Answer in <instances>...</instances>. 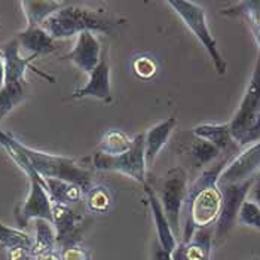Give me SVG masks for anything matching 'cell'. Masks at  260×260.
I'll use <instances>...</instances> for the list:
<instances>
[{"label": "cell", "mask_w": 260, "mask_h": 260, "mask_svg": "<svg viewBox=\"0 0 260 260\" xmlns=\"http://www.w3.org/2000/svg\"><path fill=\"white\" fill-rule=\"evenodd\" d=\"M229 160L231 156L226 155L220 162L207 168L187 189V197L183 207V242L190 240L197 229L216 224L223 202L221 190L217 183L223 168L229 164Z\"/></svg>", "instance_id": "6da1fadb"}, {"label": "cell", "mask_w": 260, "mask_h": 260, "mask_svg": "<svg viewBox=\"0 0 260 260\" xmlns=\"http://www.w3.org/2000/svg\"><path fill=\"white\" fill-rule=\"evenodd\" d=\"M118 22L103 11L67 3L42 24V28L54 40L69 39L82 33H109Z\"/></svg>", "instance_id": "7a4b0ae2"}, {"label": "cell", "mask_w": 260, "mask_h": 260, "mask_svg": "<svg viewBox=\"0 0 260 260\" xmlns=\"http://www.w3.org/2000/svg\"><path fill=\"white\" fill-rule=\"evenodd\" d=\"M17 149L28 160L30 167L39 174L42 179H60L79 186L82 192H88L92 187L91 173L85 168H82L79 164L72 158L52 155L46 152H40L36 149H31L21 141L14 139Z\"/></svg>", "instance_id": "3957f363"}, {"label": "cell", "mask_w": 260, "mask_h": 260, "mask_svg": "<svg viewBox=\"0 0 260 260\" xmlns=\"http://www.w3.org/2000/svg\"><path fill=\"white\" fill-rule=\"evenodd\" d=\"M168 6L174 9V12L181 18L184 25L192 31V35L200 40V43L208 52L210 58L213 61L216 70L219 75H224L228 64L221 57L217 42L210 31L205 11L195 2H186V0H171L168 2Z\"/></svg>", "instance_id": "277c9868"}, {"label": "cell", "mask_w": 260, "mask_h": 260, "mask_svg": "<svg viewBox=\"0 0 260 260\" xmlns=\"http://www.w3.org/2000/svg\"><path fill=\"white\" fill-rule=\"evenodd\" d=\"M260 116V52L253 75L245 88L238 110L231 119V133L238 146H245V140Z\"/></svg>", "instance_id": "5b68a950"}, {"label": "cell", "mask_w": 260, "mask_h": 260, "mask_svg": "<svg viewBox=\"0 0 260 260\" xmlns=\"http://www.w3.org/2000/svg\"><path fill=\"white\" fill-rule=\"evenodd\" d=\"M187 174L181 167L171 168L160 184L158 198L176 238L180 237L181 211L187 197Z\"/></svg>", "instance_id": "8992f818"}, {"label": "cell", "mask_w": 260, "mask_h": 260, "mask_svg": "<svg viewBox=\"0 0 260 260\" xmlns=\"http://www.w3.org/2000/svg\"><path fill=\"white\" fill-rule=\"evenodd\" d=\"M92 165L100 171H116L129 176L131 179L147 184L146 180V158H144V134L134 137V146L123 155L107 156L104 153H94Z\"/></svg>", "instance_id": "52a82bcc"}, {"label": "cell", "mask_w": 260, "mask_h": 260, "mask_svg": "<svg viewBox=\"0 0 260 260\" xmlns=\"http://www.w3.org/2000/svg\"><path fill=\"white\" fill-rule=\"evenodd\" d=\"M254 179L244 181V183H238V184L219 186L221 190L223 202H221L220 216L216 221V237L217 238H224L231 232L234 224L237 223L241 207L247 201L248 192L253 186Z\"/></svg>", "instance_id": "ba28073f"}, {"label": "cell", "mask_w": 260, "mask_h": 260, "mask_svg": "<svg viewBox=\"0 0 260 260\" xmlns=\"http://www.w3.org/2000/svg\"><path fill=\"white\" fill-rule=\"evenodd\" d=\"M17 221L20 226H25L30 220L52 221V200L45 187L43 179H30V190L25 201L17 207Z\"/></svg>", "instance_id": "9c48e42d"}, {"label": "cell", "mask_w": 260, "mask_h": 260, "mask_svg": "<svg viewBox=\"0 0 260 260\" xmlns=\"http://www.w3.org/2000/svg\"><path fill=\"white\" fill-rule=\"evenodd\" d=\"M260 170V141L250 144L240 155L229 160V164L223 168L219 186L238 184L251 180L256 177V173Z\"/></svg>", "instance_id": "30bf717a"}, {"label": "cell", "mask_w": 260, "mask_h": 260, "mask_svg": "<svg viewBox=\"0 0 260 260\" xmlns=\"http://www.w3.org/2000/svg\"><path fill=\"white\" fill-rule=\"evenodd\" d=\"M20 43L17 38L9 40L8 43H5L0 49L3 61H5V85H12V83H21L25 82V70L30 69L33 72H36L42 78L48 79L49 82H55V79L43 72L38 70L35 66H31V62L36 60V57L28 55V57H21L20 54Z\"/></svg>", "instance_id": "8fae6325"}, {"label": "cell", "mask_w": 260, "mask_h": 260, "mask_svg": "<svg viewBox=\"0 0 260 260\" xmlns=\"http://www.w3.org/2000/svg\"><path fill=\"white\" fill-rule=\"evenodd\" d=\"M52 223L57 231V244L62 248L79 245L82 229H83V217L75 213L70 207L60 205L52 202Z\"/></svg>", "instance_id": "7c38bea8"}, {"label": "cell", "mask_w": 260, "mask_h": 260, "mask_svg": "<svg viewBox=\"0 0 260 260\" xmlns=\"http://www.w3.org/2000/svg\"><path fill=\"white\" fill-rule=\"evenodd\" d=\"M103 54V46L94 33H82L76 38V43L72 51L64 54L61 60L72 61L80 72L91 75V72L99 66Z\"/></svg>", "instance_id": "4fadbf2b"}, {"label": "cell", "mask_w": 260, "mask_h": 260, "mask_svg": "<svg viewBox=\"0 0 260 260\" xmlns=\"http://www.w3.org/2000/svg\"><path fill=\"white\" fill-rule=\"evenodd\" d=\"M73 99H99V100L110 103L112 101V91H110V66L107 61V49L103 48L100 62L91 72L88 82L73 92Z\"/></svg>", "instance_id": "5bb4252c"}, {"label": "cell", "mask_w": 260, "mask_h": 260, "mask_svg": "<svg viewBox=\"0 0 260 260\" xmlns=\"http://www.w3.org/2000/svg\"><path fill=\"white\" fill-rule=\"evenodd\" d=\"M144 192H146V197H147V202H149V207H150V213H152V217H153L155 228H156L158 244L165 251L173 253L179 245V240L176 238V235H174V232H173V229L170 226V221H168L165 213H164V208L160 205L159 198H158L156 192L149 184H144Z\"/></svg>", "instance_id": "9a60e30c"}, {"label": "cell", "mask_w": 260, "mask_h": 260, "mask_svg": "<svg viewBox=\"0 0 260 260\" xmlns=\"http://www.w3.org/2000/svg\"><path fill=\"white\" fill-rule=\"evenodd\" d=\"M211 229H197L190 240L179 242L171 257L173 260H211Z\"/></svg>", "instance_id": "2e32d148"}, {"label": "cell", "mask_w": 260, "mask_h": 260, "mask_svg": "<svg viewBox=\"0 0 260 260\" xmlns=\"http://www.w3.org/2000/svg\"><path fill=\"white\" fill-rule=\"evenodd\" d=\"M176 125H177V118L171 116L153 125L150 129H147V133L144 134V158L147 167L153 165L160 150L167 146L173 131L176 129Z\"/></svg>", "instance_id": "e0dca14e"}, {"label": "cell", "mask_w": 260, "mask_h": 260, "mask_svg": "<svg viewBox=\"0 0 260 260\" xmlns=\"http://www.w3.org/2000/svg\"><path fill=\"white\" fill-rule=\"evenodd\" d=\"M17 40L22 49L36 58L49 55L57 49V40L52 39L39 25H27L25 30L18 33Z\"/></svg>", "instance_id": "ac0fdd59"}, {"label": "cell", "mask_w": 260, "mask_h": 260, "mask_svg": "<svg viewBox=\"0 0 260 260\" xmlns=\"http://www.w3.org/2000/svg\"><path fill=\"white\" fill-rule=\"evenodd\" d=\"M193 136L197 139L208 141L216 146L221 153L231 152L235 147V140L231 133V125L228 123H201L193 128Z\"/></svg>", "instance_id": "d6986e66"}, {"label": "cell", "mask_w": 260, "mask_h": 260, "mask_svg": "<svg viewBox=\"0 0 260 260\" xmlns=\"http://www.w3.org/2000/svg\"><path fill=\"white\" fill-rule=\"evenodd\" d=\"M21 8L22 12L25 15L27 25H39L48 20L51 15H54L57 11H60L62 6H66V2H54V0H48V2H21Z\"/></svg>", "instance_id": "ffe728a7"}, {"label": "cell", "mask_w": 260, "mask_h": 260, "mask_svg": "<svg viewBox=\"0 0 260 260\" xmlns=\"http://www.w3.org/2000/svg\"><path fill=\"white\" fill-rule=\"evenodd\" d=\"M43 183L54 204L70 207L72 204L78 202L82 197V189L70 181L60 179H43Z\"/></svg>", "instance_id": "44dd1931"}, {"label": "cell", "mask_w": 260, "mask_h": 260, "mask_svg": "<svg viewBox=\"0 0 260 260\" xmlns=\"http://www.w3.org/2000/svg\"><path fill=\"white\" fill-rule=\"evenodd\" d=\"M134 146V139L119 129H112L104 134L99 144V152L107 156H119Z\"/></svg>", "instance_id": "7402d4cb"}, {"label": "cell", "mask_w": 260, "mask_h": 260, "mask_svg": "<svg viewBox=\"0 0 260 260\" xmlns=\"http://www.w3.org/2000/svg\"><path fill=\"white\" fill-rule=\"evenodd\" d=\"M35 257H38L39 254H43L46 251H52L55 248L57 244V231L52 221L38 219L35 220Z\"/></svg>", "instance_id": "603a6c76"}, {"label": "cell", "mask_w": 260, "mask_h": 260, "mask_svg": "<svg viewBox=\"0 0 260 260\" xmlns=\"http://www.w3.org/2000/svg\"><path fill=\"white\" fill-rule=\"evenodd\" d=\"M223 14L231 17H244L260 49V2H241L235 8L224 9Z\"/></svg>", "instance_id": "cb8c5ba5"}, {"label": "cell", "mask_w": 260, "mask_h": 260, "mask_svg": "<svg viewBox=\"0 0 260 260\" xmlns=\"http://www.w3.org/2000/svg\"><path fill=\"white\" fill-rule=\"evenodd\" d=\"M0 245L6 250L12 248H27L31 250L35 248V238L28 235L27 232L9 228L3 223H0Z\"/></svg>", "instance_id": "d4e9b609"}, {"label": "cell", "mask_w": 260, "mask_h": 260, "mask_svg": "<svg viewBox=\"0 0 260 260\" xmlns=\"http://www.w3.org/2000/svg\"><path fill=\"white\" fill-rule=\"evenodd\" d=\"M24 99H25L24 82L5 85L0 89V120L3 119L9 112H12L14 107L18 106Z\"/></svg>", "instance_id": "484cf974"}, {"label": "cell", "mask_w": 260, "mask_h": 260, "mask_svg": "<svg viewBox=\"0 0 260 260\" xmlns=\"http://www.w3.org/2000/svg\"><path fill=\"white\" fill-rule=\"evenodd\" d=\"M110 205H112V197L107 187L97 184L86 192V207L89 208V211L101 214L106 213L110 208Z\"/></svg>", "instance_id": "4316f807"}, {"label": "cell", "mask_w": 260, "mask_h": 260, "mask_svg": "<svg viewBox=\"0 0 260 260\" xmlns=\"http://www.w3.org/2000/svg\"><path fill=\"white\" fill-rule=\"evenodd\" d=\"M190 152H192V156H193L195 162L200 167L211 164L216 158H219V155L221 153L216 146H213L208 141L201 140V139H197V140L192 143Z\"/></svg>", "instance_id": "83f0119b"}, {"label": "cell", "mask_w": 260, "mask_h": 260, "mask_svg": "<svg viewBox=\"0 0 260 260\" xmlns=\"http://www.w3.org/2000/svg\"><path fill=\"white\" fill-rule=\"evenodd\" d=\"M238 221L248 226V228L260 231V208L254 202L247 200L241 207Z\"/></svg>", "instance_id": "f1b7e54d"}, {"label": "cell", "mask_w": 260, "mask_h": 260, "mask_svg": "<svg viewBox=\"0 0 260 260\" xmlns=\"http://www.w3.org/2000/svg\"><path fill=\"white\" fill-rule=\"evenodd\" d=\"M133 69L134 73L140 78V79L149 80L152 79L156 73V64L155 61L149 57H139L133 62Z\"/></svg>", "instance_id": "f546056e"}, {"label": "cell", "mask_w": 260, "mask_h": 260, "mask_svg": "<svg viewBox=\"0 0 260 260\" xmlns=\"http://www.w3.org/2000/svg\"><path fill=\"white\" fill-rule=\"evenodd\" d=\"M60 256L61 260H89V253L80 245L62 248Z\"/></svg>", "instance_id": "4dcf8cb0"}, {"label": "cell", "mask_w": 260, "mask_h": 260, "mask_svg": "<svg viewBox=\"0 0 260 260\" xmlns=\"http://www.w3.org/2000/svg\"><path fill=\"white\" fill-rule=\"evenodd\" d=\"M35 253L27 248H12L8 250V259L9 260H33Z\"/></svg>", "instance_id": "1f68e13d"}, {"label": "cell", "mask_w": 260, "mask_h": 260, "mask_svg": "<svg viewBox=\"0 0 260 260\" xmlns=\"http://www.w3.org/2000/svg\"><path fill=\"white\" fill-rule=\"evenodd\" d=\"M247 200L254 202L260 208V176H256V179L253 181V186H251V189L248 192Z\"/></svg>", "instance_id": "d6a6232c"}, {"label": "cell", "mask_w": 260, "mask_h": 260, "mask_svg": "<svg viewBox=\"0 0 260 260\" xmlns=\"http://www.w3.org/2000/svg\"><path fill=\"white\" fill-rule=\"evenodd\" d=\"M152 260H173V257H171V253L165 251L159 244H156L155 248H153Z\"/></svg>", "instance_id": "836d02e7"}, {"label": "cell", "mask_w": 260, "mask_h": 260, "mask_svg": "<svg viewBox=\"0 0 260 260\" xmlns=\"http://www.w3.org/2000/svg\"><path fill=\"white\" fill-rule=\"evenodd\" d=\"M38 260H61V256L55 251V250H52V251H46V253H43V254H39Z\"/></svg>", "instance_id": "e575fe53"}, {"label": "cell", "mask_w": 260, "mask_h": 260, "mask_svg": "<svg viewBox=\"0 0 260 260\" xmlns=\"http://www.w3.org/2000/svg\"><path fill=\"white\" fill-rule=\"evenodd\" d=\"M5 86V61H3V55L0 52V89Z\"/></svg>", "instance_id": "d590c367"}, {"label": "cell", "mask_w": 260, "mask_h": 260, "mask_svg": "<svg viewBox=\"0 0 260 260\" xmlns=\"http://www.w3.org/2000/svg\"><path fill=\"white\" fill-rule=\"evenodd\" d=\"M253 260H256V259H253Z\"/></svg>", "instance_id": "8d00e7d4"}]
</instances>
